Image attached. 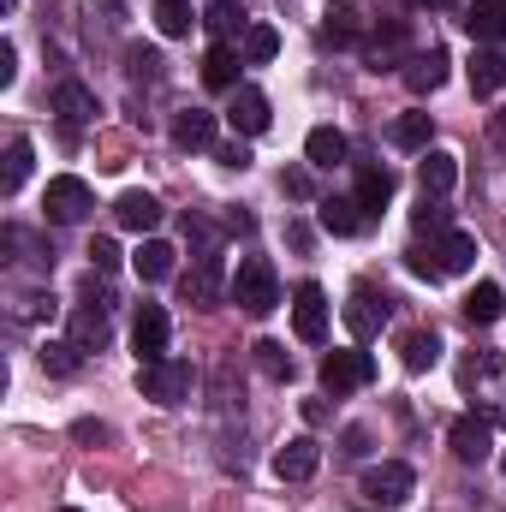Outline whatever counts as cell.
Returning a JSON list of instances; mask_svg holds the SVG:
<instances>
[{"label": "cell", "mask_w": 506, "mask_h": 512, "mask_svg": "<svg viewBox=\"0 0 506 512\" xmlns=\"http://www.w3.org/2000/svg\"><path fill=\"white\" fill-rule=\"evenodd\" d=\"M459 387L477 393V405H483L489 423H506V358L501 352H471L459 364Z\"/></svg>", "instance_id": "1"}, {"label": "cell", "mask_w": 506, "mask_h": 512, "mask_svg": "<svg viewBox=\"0 0 506 512\" xmlns=\"http://www.w3.org/2000/svg\"><path fill=\"white\" fill-rule=\"evenodd\" d=\"M245 316H268V310H280V280H274V262L268 256H245L239 268H233V292H227Z\"/></svg>", "instance_id": "2"}, {"label": "cell", "mask_w": 506, "mask_h": 512, "mask_svg": "<svg viewBox=\"0 0 506 512\" xmlns=\"http://www.w3.org/2000/svg\"><path fill=\"white\" fill-rule=\"evenodd\" d=\"M191 387H197V370H191L185 358H155V364L137 370V393L155 399V405H185Z\"/></svg>", "instance_id": "3"}, {"label": "cell", "mask_w": 506, "mask_h": 512, "mask_svg": "<svg viewBox=\"0 0 506 512\" xmlns=\"http://www.w3.org/2000/svg\"><path fill=\"white\" fill-rule=\"evenodd\" d=\"M42 209H48V221H54V227H78V221L96 209V197H90V185H84L78 173H60V179H48Z\"/></svg>", "instance_id": "4"}, {"label": "cell", "mask_w": 506, "mask_h": 512, "mask_svg": "<svg viewBox=\"0 0 506 512\" xmlns=\"http://www.w3.org/2000/svg\"><path fill=\"white\" fill-rule=\"evenodd\" d=\"M376 382V358L370 352H358V346H346V352H328L322 358V393H358V387Z\"/></svg>", "instance_id": "5"}, {"label": "cell", "mask_w": 506, "mask_h": 512, "mask_svg": "<svg viewBox=\"0 0 506 512\" xmlns=\"http://www.w3.org/2000/svg\"><path fill=\"white\" fill-rule=\"evenodd\" d=\"M411 489H417V477H411V465H399V459L370 465V471H364V483H358V495H364L370 507H405V501H411Z\"/></svg>", "instance_id": "6"}, {"label": "cell", "mask_w": 506, "mask_h": 512, "mask_svg": "<svg viewBox=\"0 0 506 512\" xmlns=\"http://www.w3.org/2000/svg\"><path fill=\"white\" fill-rule=\"evenodd\" d=\"M292 334H298L304 346H322V340H328V292H322L316 280H304V286L292 292Z\"/></svg>", "instance_id": "7"}, {"label": "cell", "mask_w": 506, "mask_h": 512, "mask_svg": "<svg viewBox=\"0 0 506 512\" xmlns=\"http://www.w3.org/2000/svg\"><path fill=\"white\" fill-rule=\"evenodd\" d=\"M167 340H173L167 310H161V304H137V322H131V346H137V358H143V364L167 358Z\"/></svg>", "instance_id": "8"}, {"label": "cell", "mask_w": 506, "mask_h": 512, "mask_svg": "<svg viewBox=\"0 0 506 512\" xmlns=\"http://www.w3.org/2000/svg\"><path fill=\"white\" fill-rule=\"evenodd\" d=\"M447 66H453V60H447V48H441V42L417 48V54L405 60V90H411V96H435V90L447 84Z\"/></svg>", "instance_id": "9"}, {"label": "cell", "mask_w": 506, "mask_h": 512, "mask_svg": "<svg viewBox=\"0 0 506 512\" xmlns=\"http://www.w3.org/2000/svg\"><path fill=\"white\" fill-rule=\"evenodd\" d=\"M316 221H322V233H334V239H358L376 215H370L358 197H322V203H316Z\"/></svg>", "instance_id": "10"}, {"label": "cell", "mask_w": 506, "mask_h": 512, "mask_svg": "<svg viewBox=\"0 0 506 512\" xmlns=\"http://www.w3.org/2000/svg\"><path fill=\"white\" fill-rule=\"evenodd\" d=\"M387 292H376V286H352V298H346V328L358 334V340H376L381 322H387Z\"/></svg>", "instance_id": "11"}, {"label": "cell", "mask_w": 506, "mask_h": 512, "mask_svg": "<svg viewBox=\"0 0 506 512\" xmlns=\"http://www.w3.org/2000/svg\"><path fill=\"white\" fill-rule=\"evenodd\" d=\"M423 251L435 256V268H441V280L447 274H471L477 268V239L471 233H459V227H447V233H435Z\"/></svg>", "instance_id": "12"}, {"label": "cell", "mask_w": 506, "mask_h": 512, "mask_svg": "<svg viewBox=\"0 0 506 512\" xmlns=\"http://www.w3.org/2000/svg\"><path fill=\"white\" fill-rule=\"evenodd\" d=\"M221 292H233V280L221 274V256H197V268L185 274V304L215 310V304H221Z\"/></svg>", "instance_id": "13"}, {"label": "cell", "mask_w": 506, "mask_h": 512, "mask_svg": "<svg viewBox=\"0 0 506 512\" xmlns=\"http://www.w3.org/2000/svg\"><path fill=\"white\" fill-rule=\"evenodd\" d=\"M268 120H274V114H268V96H262L256 84H239L233 102H227V126L239 131V137H262Z\"/></svg>", "instance_id": "14"}, {"label": "cell", "mask_w": 506, "mask_h": 512, "mask_svg": "<svg viewBox=\"0 0 506 512\" xmlns=\"http://www.w3.org/2000/svg\"><path fill=\"white\" fill-rule=\"evenodd\" d=\"M447 441H453V453H459L465 465H483V459L495 453V423H489V417H459V423L447 429Z\"/></svg>", "instance_id": "15"}, {"label": "cell", "mask_w": 506, "mask_h": 512, "mask_svg": "<svg viewBox=\"0 0 506 512\" xmlns=\"http://www.w3.org/2000/svg\"><path fill=\"white\" fill-rule=\"evenodd\" d=\"M316 465H322V447H316L310 435H292V441L274 453V477H280V483H304V477H316Z\"/></svg>", "instance_id": "16"}, {"label": "cell", "mask_w": 506, "mask_h": 512, "mask_svg": "<svg viewBox=\"0 0 506 512\" xmlns=\"http://www.w3.org/2000/svg\"><path fill=\"white\" fill-rule=\"evenodd\" d=\"M417 185H423V197H447V191L459 185V155H447V149H423V161H417Z\"/></svg>", "instance_id": "17"}, {"label": "cell", "mask_w": 506, "mask_h": 512, "mask_svg": "<svg viewBox=\"0 0 506 512\" xmlns=\"http://www.w3.org/2000/svg\"><path fill=\"white\" fill-rule=\"evenodd\" d=\"M399 364H405L411 376L435 370V364H441V334H435V328H411V334H399Z\"/></svg>", "instance_id": "18"}, {"label": "cell", "mask_w": 506, "mask_h": 512, "mask_svg": "<svg viewBox=\"0 0 506 512\" xmlns=\"http://www.w3.org/2000/svg\"><path fill=\"white\" fill-rule=\"evenodd\" d=\"M459 24H465V30H471V42H483V48H489V42H501V36H506V0H471Z\"/></svg>", "instance_id": "19"}, {"label": "cell", "mask_w": 506, "mask_h": 512, "mask_svg": "<svg viewBox=\"0 0 506 512\" xmlns=\"http://www.w3.org/2000/svg\"><path fill=\"white\" fill-rule=\"evenodd\" d=\"M114 221H120L126 233H143V239H149V233L161 227V203H155L149 191H126V197L114 203Z\"/></svg>", "instance_id": "20"}, {"label": "cell", "mask_w": 506, "mask_h": 512, "mask_svg": "<svg viewBox=\"0 0 506 512\" xmlns=\"http://www.w3.org/2000/svg\"><path fill=\"white\" fill-rule=\"evenodd\" d=\"M131 268H137V280H173V268H179V251L167 245V239H143L137 251H131Z\"/></svg>", "instance_id": "21"}, {"label": "cell", "mask_w": 506, "mask_h": 512, "mask_svg": "<svg viewBox=\"0 0 506 512\" xmlns=\"http://www.w3.org/2000/svg\"><path fill=\"white\" fill-rule=\"evenodd\" d=\"M239 66H245V54H239L233 42H215V48L203 54V84H209V90H239Z\"/></svg>", "instance_id": "22"}, {"label": "cell", "mask_w": 506, "mask_h": 512, "mask_svg": "<svg viewBox=\"0 0 506 512\" xmlns=\"http://www.w3.org/2000/svg\"><path fill=\"white\" fill-rule=\"evenodd\" d=\"M54 114H60L66 126H90V120H96L102 108H96V90H84L78 78H66V84L54 90Z\"/></svg>", "instance_id": "23"}, {"label": "cell", "mask_w": 506, "mask_h": 512, "mask_svg": "<svg viewBox=\"0 0 506 512\" xmlns=\"http://www.w3.org/2000/svg\"><path fill=\"white\" fill-rule=\"evenodd\" d=\"M465 316H471V328H495L506 316V292L495 280H477V286L465 292Z\"/></svg>", "instance_id": "24"}, {"label": "cell", "mask_w": 506, "mask_h": 512, "mask_svg": "<svg viewBox=\"0 0 506 512\" xmlns=\"http://www.w3.org/2000/svg\"><path fill=\"white\" fill-rule=\"evenodd\" d=\"M322 36H328L334 48H352V42H364V18H358V6H352V0H334V6L322 12Z\"/></svg>", "instance_id": "25"}, {"label": "cell", "mask_w": 506, "mask_h": 512, "mask_svg": "<svg viewBox=\"0 0 506 512\" xmlns=\"http://www.w3.org/2000/svg\"><path fill=\"white\" fill-rule=\"evenodd\" d=\"M465 78H471V90L477 96H495L506 84V54H495V48H477L471 60H465Z\"/></svg>", "instance_id": "26"}, {"label": "cell", "mask_w": 506, "mask_h": 512, "mask_svg": "<svg viewBox=\"0 0 506 512\" xmlns=\"http://www.w3.org/2000/svg\"><path fill=\"white\" fill-rule=\"evenodd\" d=\"M72 346H78V352L108 346V304H78V316H72Z\"/></svg>", "instance_id": "27"}, {"label": "cell", "mask_w": 506, "mask_h": 512, "mask_svg": "<svg viewBox=\"0 0 506 512\" xmlns=\"http://www.w3.org/2000/svg\"><path fill=\"white\" fill-rule=\"evenodd\" d=\"M173 143L179 149H215V114H203V108L173 114Z\"/></svg>", "instance_id": "28"}, {"label": "cell", "mask_w": 506, "mask_h": 512, "mask_svg": "<svg viewBox=\"0 0 506 512\" xmlns=\"http://www.w3.org/2000/svg\"><path fill=\"white\" fill-rule=\"evenodd\" d=\"M304 161H310V167H340V161H346V131L316 126L304 137Z\"/></svg>", "instance_id": "29"}, {"label": "cell", "mask_w": 506, "mask_h": 512, "mask_svg": "<svg viewBox=\"0 0 506 512\" xmlns=\"http://www.w3.org/2000/svg\"><path fill=\"white\" fill-rule=\"evenodd\" d=\"M30 161H36L30 137H12V143H6V173H0V191H6V197H18V191H24V179H30Z\"/></svg>", "instance_id": "30"}, {"label": "cell", "mask_w": 506, "mask_h": 512, "mask_svg": "<svg viewBox=\"0 0 506 512\" xmlns=\"http://www.w3.org/2000/svg\"><path fill=\"white\" fill-rule=\"evenodd\" d=\"M429 131H435V120H429V114H399L387 137H393V149H405V155H423V149H429Z\"/></svg>", "instance_id": "31"}, {"label": "cell", "mask_w": 506, "mask_h": 512, "mask_svg": "<svg viewBox=\"0 0 506 512\" xmlns=\"http://www.w3.org/2000/svg\"><path fill=\"white\" fill-rule=\"evenodd\" d=\"M358 203H364L370 215H381V209L393 203V173H387V167H364V173H358Z\"/></svg>", "instance_id": "32"}, {"label": "cell", "mask_w": 506, "mask_h": 512, "mask_svg": "<svg viewBox=\"0 0 506 512\" xmlns=\"http://www.w3.org/2000/svg\"><path fill=\"white\" fill-rule=\"evenodd\" d=\"M239 54H245L251 66H268V60L280 54V30H274V24H251L245 42H239Z\"/></svg>", "instance_id": "33"}, {"label": "cell", "mask_w": 506, "mask_h": 512, "mask_svg": "<svg viewBox=\"0 0 506 512\" xmlns=\"http://www.w3.org/2000/svg\"><path fill=\"white\" fill-rule=\"evenodd\" d=\"M256 364H262L268 382H292V358H286L280 340H256Z\"/></svg>", "instance_id": "34"}, {"label": "cell", "mask_w": 506, "mask_h": 512, "mask_svg": "<svg viewBox=\"0 0 506 512\" xmlns=\"http://www.w3.org/2000/svg\"><path fill=\"white\" fill-rule=\"evenodd\" d=\"M155 24H161V36H185L197 18H191V0H155Z\"/></svg>", "instance_id": "35"}, {"label": "cell", "mask_w": 506, "mask_h": 512, "mask_svg": "<svg viewBox=\"0 0 506 512\" xmlns=\"http://www.w3.org/2000/svg\"><path fill=\"white\" fill-rule=\"evenodd\" d=\"M42 370L48 376H72L78 370V346L72 340H42Z\"/></svg>", "instance_id": "36"}, {"label": "cell", "mask_w": 506, "mask_h": 512, "mask_svg": "<svg viewBox=\"0 0 506 512\" xmlns=\"http://www.w3.org/2000/svg\"><path fill=\"white\" fill-rule=\"evenodd\" d=\"M411 227H417V233H429V239H435V233H447V203H441V197H423V203L411 209Z\"/></svg>", "instance_id": "37"}, {"label": "cell", "mask_w": 506, "mask_h": 512, "mask_svg": "<svg viewBox=\"0 0 506 512\" xmlns=\"http://www.w3.org/2000/svg\"><path fill=\"white\" fill-rule=\"evenodd\" d=\"M399 42H405V30H399V24H387V30H381L376 42H370V72H381V66H393Z\"/></svg>", "instance_id": "38"}, {"label": "cell", "mask_w": 506, "mask_h": 512, "mask_svg": "<svg viewBox=\"0 0 506 512\" xmlns=\"http://www.w3.org/2000/svg\"><path fill=\"white\" fill-rule=\"evenodd\" d=\"M120 262H126V256H120L114 239H90V268H96V274H114Z\"/></svg>", "instance_id": "39"}, {"label": "cell", "mask_w": 506, "mask_h": 512, "mask_svg": "<svg viewBox=\"0 0 506 512\" xmlns=\"http://www.w3.org/2000/svg\"><path fill=\"white\" fill-rule=\"evenodd\" d=\"M18 316H30V322L36 316H54V298L48 292H18Z\"/></svg>", "instance_id": "40"}, {"label": "cell", "mask_w": 506, "mask_h": 512, "mask_svg": "<svg viewBox=\"0 0 506 512\" xmlns=\"http://www.w3.org/2000/svg\"><path fill=\"white\" fill-rule=\"evenodd\" d=\"M280 191L304 203V197H310V173H304V167H286V173H280Z\"/></svg>", "instance_id": "41"}, {"label": "cell", "mask_w": 506, "mask_h": 512, "mask_svg": "<svg viewBox=\"0 0 506 512\" xmlns=\"http://www.w3.org/2000/svg\"><path fill=\"white\" fill-rule=\"evenodd\" d=\"M215 161H221V167H239V173H245V167H251V149H245V143H221V149H215Z\"/></svg>", "instance_id": "42"}, {"label": "cell", "mask_w": 506, "mask_h": 512, "mask_svg": "<svg viewBox=\"0 0 506 512\" xmlns=\"http://www.w3.org/2000/svg\"><path fill=\"white\" fill-rule=\"evenodd\" d=\"M72 435H78L84 447H96V441H108V423H96V417H78V423H72Z\"/></svg>", "instance_id": "43"}, {"label": "cell", "mask_w": 506, "mask_h": 512, "mask_svg": "<svg viewBox=\"0 0 506 512\" xmlns=\"http://www.w3.org/2000/svg\"><path fill=\"white\" fill-rule=\"evenodd\" d=\"M131 72H137V78H155V72H161V54H149V48H131Z\"/></svg>", "instance_id": "44"}, {"label": "cell", "mask_w": 506, "mask_h": 512, "mask_svg": "<svg viewBox=\"0 0 506 512\" xmlns=\"http://www.w3.org/2000/svg\"><path fill=\"white\" fill-rule=\"evenodd\" d=\"M12 78H18V48L0 42V84H12Z\"/></svg>", "instance_id": "45"}, {"label": "cell", "mask_w": 506, "mask_h": 512, "mask_svg": "<svg viewBox=\"0 0 506 512\" xmlns=\"http://www.w3.org/2000/svg\"><path fill=\"white\" fill-rule=\"evenodd\" d=\"M346 453H370V429H346Z\"/></svg>", "instance_id": "46"}, {"label": "cell", "mask_w": 506, "mask_h": 512, "mask_svg": "<svg viewBox=\"0 0 506 512\" xmlns=\"http://www.w3.org/2000/svg\"><path fill=\"white\" fill-rule=\"evenodd\" d=\"M304 423H328V405L322 399H304Z\"/></svg>", "instance_id": "47"}, {"label": "cell", "mask_w": 506, "mask_h": 512, "mask_svg": "<svg viewBox=\"0 0 506 512\" xmlns=\"http://www.w3.org/2000/svg\"><path fill=\"white\" fill-rule=\"evenodd\" d=\"M417 6H429V12H453L459 0H417Z\"/></svg>", "instance_id": "48"}, {"label": "cell", "mask_w": 506, "mask_h": 512, "mask_svg": "<svg viewBox=\"0 0 506 512\" xmlns=\"http://www.w3.org/2000/svg\"><path fill=\"white\" fill-rule=\"evenodd\" d=\"M495 143H506V114H501V120H495Z\"/></svg>", "instance_id": "49"}, {"label": "cell", "mask_w": 506, "mask_h": 512, "mask_svg": "<svg viewBox=\"0 0 506 512\" xmlns=\"http://www.w3.org/2000/svg\"><path fill=\"white\" fill-rule=\"evenodd\" d=\"M501 471H506V453H501Z\"/></svg>", "instance_id": "50"}, {"label": "cell", "mask_w": 506, "mask_h": 512, "mask_svg": "<svg viewBox=\"0 0 506 512\" xmlns=\"http://www.w3.org/2000/svg\"><path fill=\"white\" fill-rule=\"evenodd\" d=\"M60 512H78V507H60Z\"/></svg>", "instance_id": "51"}]
</instances>
